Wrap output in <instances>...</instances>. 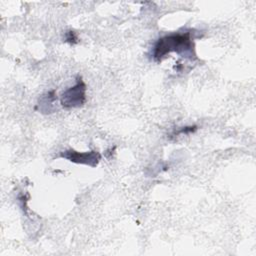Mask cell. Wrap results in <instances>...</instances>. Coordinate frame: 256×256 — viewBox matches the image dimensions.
I'll return each instance as SVG.
<instances>
[{
  "label": "cell",
  "instance_id": "obj_5",
  "mask_svg": "<svg viewBox=\"0 0 256 256\" xmlns=\"http://www.w3.org/2000/svg\"><path fill=\"white\" fill-rule=\"evenodd\" d=\"M65 41L67 43H70V44H76L78 43V37L76 35V33L72 30H69L65 33Z\"/></svg>",
  "mask_w": 256,
  "mask_h": 256
},
{
  "label": "cell",
  "instance_id": "obj_2",
  "mask_svg": "<svg viewBox=\"0 0 256 256\" xmlns=\"http://www.w3.org/2000/svg\"><path fill=\"white\" fill-rule=\"evenodd\" d=\"M86 102V84L81 76H77L76 84L65 90L60 96V104L64 108H78Z\"/></svg>",
  "mask_w": 256,
  "mask_h": 256
},
{
  "label": "cell",
  "instance_id": "obj_1",
  "mask_svg": "<svg viewBox=\"0 0 256 256\" xmlns=\"http://www.w3.org/2000/svg\"><path fill=\"white\" fill-rule=\"evenodd\" d=\"M171 52H175L190 60L196 59L195 45L191 32L172 33L159 38L153 47L154 61L161 62Z\"/></svg>",
  "mask_w": 256,
  "mask_h": 256
},
{
  "label": "cell",
  "instance_id": "obj_4",
  "mask_svg": "<svg viewBox=\"0 0 256 256\" xmlns=\"http://www.w3.org/2000/svg\"><path fill=\"white\" fill-rule=\"evenodd\" d=\"M56 99H57V96H56L55 90H51L41 96V98L38 101V105L35 107V109L39 108V111L43 114L52 113L54 111L53 106Z\"/></svg>",
  "mask_w": 256,
  "mask_h": 256
},
{
  "label": "cell",
  "instance_id": "obj_6",
  "mask_svg": "<svg viewBox=\"0 0 256 256\" xmlns=\"http://www.w3.org/2000/svg\"><path fill=\"white\" fill-rule=\"evenodd\" d=\"M196 130H197V126L196 125L185 126V127H182V129H180L177 132H175V135H180V134L187 135V134H190V133H194Z\"/></svg>",
  "mask_w": 256,
  "mask_h": 256
},
{
  "label": "cell",
  "instance_id": "obj_3",
  "mask_svg": "<svg viewBox=\"0 0 256 256\" xmlns=\"http://www.w3.org/2000/svg\"><path fill=\"white\" fill-rule=\"evenodd\" d=\"M59 157L76 164H84L90 167H96L101 160V154L96 150L88 152H78L73 149H68L62 151Z\"/></svg>",
  "mask_w": 256,
  "mask_h": 256
}]
</instances>
